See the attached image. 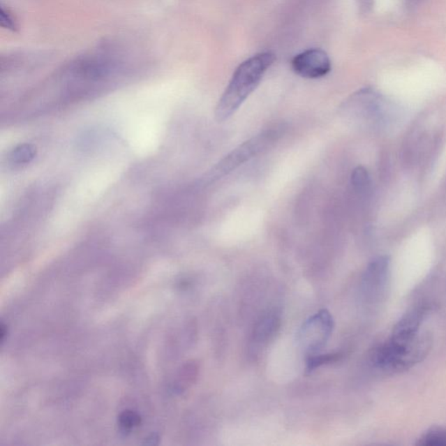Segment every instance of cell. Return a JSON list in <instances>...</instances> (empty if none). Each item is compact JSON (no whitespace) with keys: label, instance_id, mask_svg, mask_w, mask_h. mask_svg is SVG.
Returning a JSON list of instances; mask_svg holds the SVG:
<instances>
[{"label":"cell","instance_id":"6da1fadb","mask_svg":"<svg viewBox=\"0 0 446 446\" xmlns=\"http://www.w3.org/2000/svg\"><path fill=\"white\" fill-rule=\"evenodd\" d=\"M275 59L276 56L272 52H261L252 56L238 66L217 104V121H227L240 108L258 87L263 75Z\"/></svg>","mask_w":446,"mask_h":446},{"label":"cell","instance_id":"7a4b0ae2","mask_svg":"<svg viewBox=\"0 0 446 446\" xmlns=\"http://www.w3.org/2000/svg\"><path fill=\"white\" fill-rule=\"evenodd\" d=\"M431 346L433 336L427 332H420L406 343H394L387 339L373 350L371 362L378 370L389 374L401 373L422 362Z\"/></svg>","mask_w":446,"mask_h":446},{"label":"cell","instance_id":"3957f363","mask_svg":"<svg viewBox=\"0 0 446 446\" xmlns=\"http://www.w3.org/2000/svg\"><path fill=\"white\" fill-rule=\"evenodd\" d=\"M283 126H272L241 143L221 160L207 174L206 181L212 182L237 170L242 164L270 149L283 135Z\"/></svg>","mask_w":446,"mask_h":446},{"label":"cell","instance_id":"277c9868","mask_svg":"<svg viewBox=\"0 0 446 446\" xmlns=\"http://www.w3.org/2000/svg\"><path fill=\"white\" fill-rule=\"evenodd\" d=\"M334 328V321L328 311L322 310L304 322L299 332L298 341L302 348L311 355L318 352L325 345Z\"/></svg>","mask_w":446,"mask_h":446},{"label":"cell","instance_id":"5b68a950","mask_svg":"<svg viewBox=\"0 0 446 446\" xmlns=\"http://www.w3.org/2000/svg\"><path fill=\"white\" fill-rule=\"evenodd\" d=\"M292 68L297 75L306 79H318L327 75L332 70L329 56L321 49H310L293 59Z\"/></svg>","mask_w":446,"mask_h":446},{"label":"cell","instance_id":"8992f818","mask_svg":"<svg viewBox=\"0 0 446 446\" xmlns=\"http://www.w3.org/2000/svg\"><path fill=\"white\" fill-rule=\"evenodd\" d=\"M433 305L424 304L403 315L396 322L389 340L396 343H408L419 334L421 326L433 311Z\"/></svg>","mask_w":446,"mask_h":446},{"label":"cell","instance_id":"52a82bcc","mask_svg":"<svg viewBox=\"0 0 446 446\" xmlns=\"http://www.w3.org/2000/svg\"><path fill=\"white\" fill-rule=\"evenodd\" d=\"M389 276V258L379 256L368 265L363 276L364 292L374 299L384 290Z\"/></svg>","mask_w":446,"mask_h":446},{"label":"cell","instance_id":"ba28073f","mask_svg":"<svg viewBox=\"0 0 446 446\" xmlns=\"http://www.w3.org/2000/svg\"><path fill=\"white\" fill-rule=\"evenodd\" d=\"M281 319L279 315L270 312L263 315L255 325L253 332V339L255 343H265L272 340L280 329Z\"/></svg>","mask_w":446,"mask_h":446},{"label":"cell","instance_id":"9c48e42d","mask_svg":"<svg viewBox=\"0 0 446 446\" xmlns=\"http://www.w3.org/2000/svg\"><path fill=\"white\" fill-rule=\"evenodd\" d=\"M35 156H36V149L30 144H22L13 150L10 161L12 164L20 166V165L30 163Z\"/></svg>","mask_w":446,"mask_h":446},{"label":"cell","instance_id":"30bf717a","mask_svg":"<svg viewBox=\"0 0 446 446\" xmlns=\"http://www.w3.org/2000/svg\"><path fill=\"white\" fill-rule=\"evenodd\" d=\"M416 445L419 446H446V428H431L417 440Z\"/></svg>","mask_w":446,"mask_h":446},{"label":"cell","instance_id":"8fae6325","mask_svg":"<svg viewBox=\"0 0 446 446\" xmlns=\"http://www.w3.org/2000/svg\"><path fill=\"white\" fill-rule=\"evenodd\" d=\"M342 357L343 355L341 353L310 355L307 360L306 371L311 372L315 370V369L322 366V365L335 363V362L339 361Z\"/></svg>","mask_w":446,"mask_h":446},{"label":"cell","instance_id":"7c38bea8","mask_svg":"<svg viewBox=\"0 0 446 446\" xmlns=\"http://www.w3.org/2000/svg\"><path fill=\"white\" fill-rule=\"evenodd\" d=\"M142 423V417L133 410H125L119 416L118 424L123 433H129Z\"/></svg>","mask_w":446,"mask_h":446},{"label":"cell","instance_id":"4fadbf2b","mask_svg":"<svg viewBox=\"0 0 446 446\" xmlns=\"http://www.w3.org/2000/svg\"><path fill=\"white\" fill-rule=\"evenodd\" d=\"M355 189L357 192L364 193L370 187V177L365 168L359 167L354 170L351 177Z\"/></svg>","mask_w":446,"mask_h":446},{"label":"cell","instance_id":"5bb4252c","mask_svg":"<svg viewBox=\"0 0 446 446\" xmlns=\"http://www.w3.org/2000/svg\"><path fill=\"white\" fill-rule=\"evenodd\" d=\"M1 24L3 27H6V28H9V29H15V23L13 22L12 17L9 15L8 13L5 12L3 8H1Z\"/></svg>","mask_w":446,"mask_h":446},{"label":"cell","instance_id":"9a60e30c","mask_svg":"<svg viewBox=\"0 0 446 446\" xmlns=\"http://www.w3.org/2000/svg\"><path fill=\"white\" fill-rule=\"evenodd\" d=\"M362 13L370 12L373 6V0H357Z\"/></svg>","mask_w":446,"mask_h":446},{"label":"cell","instance_id":"2e32d148","mask_svg":"<svg viewBox=\"0 0 446 446\" xmlns=\"http://www.w3.org/2000/svg\"><path fill=\"white\" fill-rule=\"evenodd\" d=\"M421 1L423 0H407V3H410V6H415Z\"/></svg>","mask_w":446,"mask_h":446}]
</instances>
